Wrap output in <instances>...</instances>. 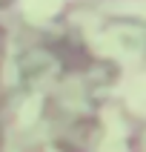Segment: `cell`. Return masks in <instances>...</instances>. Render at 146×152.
Returning a JSON list of instances; mask_svg holds the SVG:
<instances>
[{
    "instance_id": "obj_1",
    "label": "cell",
    "mask_w": 146,
    "mask_h": 152,
    "mask_svg": "<svg viewBox=\"0 0 146 152\" xmlns=\"http://www.w3.org/2000/svg\"><path fill=\"white\" fill-rule=\"evenodd\" d=\"M60 3H63V0H20L23 12L32 17V20H49L60 9Z\"/></svg>"
}]
</instances>
